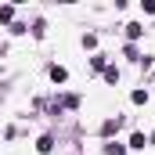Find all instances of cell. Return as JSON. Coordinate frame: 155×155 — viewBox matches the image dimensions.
<instances>
[{
	"label": "cell",
	"instance_id": "cell-1",
	"mask_svg": "<svg viewBox=\"0 0 155 155\" xmlns=\"http://www.w3.org/2000/svg\"><path fill=\"white\" fill-rule=\"evenodd\" d=\"M51 148H54V137H51V134H43V137L36 141V152H40V155H47Z\"/></svg>",
	"mask_w": 155,
	"mask_h": 155
},
{
	"label": "cell",
	"instance_id": "cell-8",
	"mask_svg": "<svg viewBox=\"0 0 155 155\" xmlns=\"http://www.w3.org/2000/svg\"><path fill=\"white\" fill-rule=\"evenodd\" d=\"M105 155H126V148H123V144H108V148H105Z\"/></svg>",
	"mask_w": 155,
	"mask_h": 155
},
{
	"label": "cell",
	"instance_id": "cell-9",
	"mask_svg": "<svg viewBox=\"0 0 155 155\" xmlns=\"http://www.w3.org/2000/svg\"><path fill=\"white\" fill-rule=\"evenodd\" d=\"M15 18V7H0V22H11Z\"/></svg>",
	"mask_w": 155,
	"mask_h": 155
},
{
	"label": "cell",
	"instance_id": "cell-2",
	"mask_svg": "<svg viewBox=\"0 0 155 155\" xmlns=\"http://www.w3.org/2000/svg\"><path fill=\"white\" fill-rule=\"evenodd\" d=\"M51 79H54V83H65V79H69V72H65L61 65H51Z\"/></svg>",
	"mask_w": 155,
	"mask_h": 155
},
{
	"label": "cell",
	"instance_id": "cell-5",
	"mask_svg": "<svg viewBox=\"0 0 155 155\" xmlns=\"http://www.w3.org/2000/svg\"><path fill=\"white\" fill-rule=\"evenodd\" d=\"M144 144H148L144 134H134V137H130V148H144Z\"/></svg>",
	"mask_w": 155,
	"mask_h": 155
},
{
	"label": "cell",
	"instance_id": "cell-4",
	"mask_svg": "<svg viewBox=\"0 0 155 155\" xmlns=\"http://www.w3.org/2000/svg\"><path fill=\"white\" fill-rule=\"evenodd\" d=\"M116 130H119V119H108V123L101 126V134H105V137H108V134H116Z\"/></svg>",
	"mask_w": 155,
	"mask_h": 155
},
{
	"label": "cell",
	"instance_id": "cell-6",
	"mask_svg": "<svg viewBox=\"0 0 155 155\" xmlns=\"http://www.w3.org/2000/svg\"><path fill=\"white\" fill-rule=\"evenodd\" d=\"M141 33H144V29H141L137 22H134V25H126V36H130V40H137V36H141Z\"/></svg>",
	"mask_w": 155,
	"mask_h": 155
},
{
	"label": "cell",
	"instance_id": "cell-7",
	"mask_svg": "<svg viewBox=\"0 0 155 155\" xmlns=\"http://www.w3.org/2000/svg\"><path fill=\"white\" fill-rule=\"evenodd\" d=\"M105 79H108V83H116V79H119V69H116V65H108V69H105Z\"/></svg>",
	"mask_w": 155,
	"mask_h": 155
},
{
	"label": "cell",
	"instance_id": "cell-3",
	"mask_svg": "<svg viewBox=\"0 0 155 155\" xmlns=\"http://www.w3.org/2000/svg\"><path fill=\"white\" fill-rule=\"evenodd\" d=\"M130 101H134V105H144V101H148V90H134Z\"/></svg>",
	"mask_w": 155,
	"mask_h": 155
}]
</instances>
